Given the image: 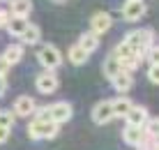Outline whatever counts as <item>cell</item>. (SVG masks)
Instances as JSON below:
<instances>
[{"label": "cell", "mask_w": 159, "mask_h": 150, "mask_svg": "<svg viewBox=\"0 0 159 150\" xmlns=\"http://www.w3.org/2000/svg\"><path fill=\"white\" fill-rule=\"evenodd\" d=\"M58 134V125L53 123V120H32L28 125V136L35 138V141H39V138H53Z\"/></svg>", "instance_id": "6da1fadb"}, {"label": "cell", "mask_w": 159, "mask_h": 150, "mask_svg": "<svg viewBox=\"0 0 159 150\" xmlns=\"http://www.w3.org/2000/svg\"><path fill=\"white\" fill-rule=\"evenodd\" d=\"M125 42H127L129 46L141 55L152 44V30H150V28H143V30H131L129 35L125 37Z\"/></svg>", "instance_id": "7a4b0ae2"}, {"label": "cell", "mask_w": 159, "mask_h": 150, "mask_svg": "<svg viewBox=\"0 0 159 150\" xmlns=\"http://www.w3.org/2000/svg\"><path fill=\"white\" fill-rule=\"evenodd\" d=\"M37 60H39L46 69H56V67H60V63H62V55H60V51L53 44H44L39 49V53H37Z\"/></svg>", "instance_id": "3957f363"}, {"label": "cell", "mask_w": 159, "mask_h": 150, "mask_svg": "<svg viewBox=\"0 0 159 150\" xmlns=\"http://www.w3.org/2000/svg\"><path fill=\"white\" fill-rule=\"evenodd\" d=\"M113 118H116V115H113V104L108 102V99L95 104V109H92V123L95 125H106V123H111Z\"/></svg>", "instance_id": "277c9868"}, {"label": "cell", "mask_w": 159, "mask_h": 150, "mask_svg": "<svg viewBox=\"0 0 159 150\" xmlns=\"http://www.w3.org/2000/svg\"><path fill=\"white\" fill-rule=\"evenodd\" d=\"M35 86H37V90H39L42 95H51V92L58 90V76L53 74L51 69H46L35 79Z\"/></svg>", "instance_id": "5b68a950"}, {"label": "cell", "mask_w": 159, "mask_h": 150, "mask_svg": "<svg viewBox=\"0 0 159 150\" xmlns=\"http://www.w3.org/2000/svg\"><path fill=\"white\" fill-rule=\"evenodd\" d=\"M48 111H51V120L56 125H62V123H67L69 118H72V104L69 102H56V104H51L48 106Z\"/></svg>", "instance_id": "8992f818"}, {"label": "cell", "mask_w": 159, "mask_h": 150, "mask_svg": "<svg viewBox=\"0 0 159 150\" xmlns=\"http://www.w3.org/2000/svg\"><path fill=\"white\" fill-rule=\"evenodd\" d=\"M145 14V2L143 0H127L122 7V19L125 21H139Z\"/></svg>", "instance_id": "52a82bcc"}, {"label": "cell", "mask_w": 159, "mask_h": 150, "mask_svg": "<svg viewBox=\"0 0 159 150\" xmlns=\"http://www.w3.org/2000/svg\"><path fill=\"white\" fill-rule=\"evenodd\" d=\"M37 109V104H35V99L28 97V95H23V97H19L14 102V115H21V118H28V115H32V111Z\"/></svg>", "instance_id": "ba28073f"}, {"label": "cell", "mask_w": 159, "mask_h": 150, "mask_svg": "<svg viewBox=\"0 0 159 150\" xmlns=\"http://www.w3.org/2000/svg\"><path fill=\"white\" fill-rule=\"evenodd\" d=\"M122 138L125 143H129V146H141L145 138V129L143 127H136V125H127L122 129Z\"/></svg>", "instance_id": "9c48e42d"}, {"label": "cell", "mask_w": 159, "mask_h": 150, "mask_svg": "<svg viewBox=\"0 0 159 150\" xmlns=\"http://www.w3.org/2000/svg\"><path fill=\"white\" fill-rule=\"evenodd\" d=\"M111 23H113V19H111V14H106V12H97V14H95V16L90 19L92 32H97V35L106 32L108 28H111Z\"/></svg>", "instance_id": "30bf717a"}, {"label": "cell", "mask_w": 159, "mask_h": 150, "mask_svg": "<svg viewBox=\"0 0 159 150\" xmlns=\"http://www.w3.org/2000/svg\"><path fill=\"white\" fill-rule=\"evenodd\" d=\"M127 125H136V127H143L145 125V120L150 118L148 115V109L145 106H131L129 111H127Z\"/></svg>", "instance_id": "8fae6325"}, {"label": "cell", "mask_w": 159, "mask_h": 150, "mask_svg": "<svg viewBox=\"0 0 159 150\" xmlns=\"http://www.w3.org/2000/svg\"><path fill=\"white\" fill-rule=\"evenodd\" d=\"M25 26H28V19H25V16H12V19H7V23H5V28H7V32L12 37H21V32L25 30Z\"/></svg>", "instance_id": "7c38bea8"}, {"label": "cell", "mask_w": 159, "mask_h": 150, "mask_svg": "<svg viewBox=\"0 0 159 150\" xmlns=\"http://www.w3.org/2000/svg\"><path fill=\"white\" fill-rule=\"evenodd\" d=\"M111 83H113V88H116L118 92H127L129 88L134 86V79H131L129 72H118V74L111 79Z\"/></svg>", "instance_id": "4fadbf2b"}, {"label": "cell", "mask_w": 159, "mask_h": 150, "mask_svg": "<svg viewBox=\"0 0 159 150\" xmlns=\"http://www.w3.org/2000/svg\"><path fill=\"white\" fill-rule=\"evenodd\" d=\"M79 46L83 49L85 53H92V51H97V46H99V35L97 32H83L81 35V40H79Z\"/></svg>", "instance_id": "5bb4252c"}, {"label": "cell", "mask_w": 159, "mask_h": 150, "mask_svg": "<svg viewBox=\"0 0 159 150\" xmlns=\"http://www.w3.org/2000/svg\"><path fill=\"white\" fill-rule=\"evenodd\" d=\"M9 12L12 16H28L32 12V2L30 0H9Z\"/></svg>", "instance_id": "9a60e30c"}, {"label": "cell", "mask_w": 159, "mask_h": 150, "mask_svg": "<svg viewBox=\"0 0 159 150\" xmlns=\"http://www.w3.org/2000/svg\"><path fill=\"white\" fill-rule=\"evenodd\" d=\"M102 72H104V76H106V79H113L118 72H122V69H120V60H118V55H116V53H111L106 60H104Z\"/></svg>", "instance_id": "2e32d148"}, {"label": "cell", "mask_w": 159, "mask_h": 150, "mask_svg": "<svg viewBox=\"0 0 159 150\" xmlns=\"http://www.w3.org/2000/svg\"><path fill=\"white\" fill-rule=\"evenodd\" d=\"M39 37H42V30H39V26H35V23H28L25 30L21 32V42L23 44H37Z\"/></svg>", "instance_id": "e0dca14e"}, {"label": "cell", "mask_w": 159, "mask_h": 150, "mask_svg": "<svg viewBox=\"0 0 159 150\" xmlns=\"http://www.w3.org/2000/svg\"><path fill=\"white\" fill-rule=\"evenodd\" d=\"M113 115H116V118H125V115H127V111L134 106V104H131V99H127V97H118V99H113Z\"/></svg>", "instance_id": "ac0fdd59"}, {"label": "cell", "mask_w": 159, "mask_h": 150, "mask_svg": "<svg viewBox=\"0 0 159 150\" xmlns=\"http://www.w3.org/2000/svg\"><path fill=\"white\" fill-rule=\"evenodd\" d=\"M5 60H7L9 65H14V63H19L21 58H23V46L21 44H14V46H7L5 49Z\"/></svg>", "instance_id": "d6986e66"}, {"label": "cell", "mask_w": 159, "mask_h": 150, "mask_svg": "<svg viewBox=\"0 0 159 150\" xmlns=\"http://www.w3.org/2000/svg\"><path fill=\"white\" fill-rule=\"evenodd\" d=\"M88 55H90V53H85L79 44H74V46L69 49V60H72L74 65H83L85 60H88Z\"/></svg>", "instance_id": "ffe728a7"}, {"label": "cell", "mask_w": 159, "mask_h": 150, "mask_svg": "<svg viewBox=\"0 0 159 150\" xmlns=\"http://www.w3.org/2000/svg\"><path fill=\"white\" fill-rule=\"evenodd\" d=\"M113 53L118 55V60H125V58H134V55H139V53H136V51L129 46L127 42H120L118 46H116V51H113Z\"/></svg>", "instance_id": "44dd1931"}, {"label": "cell", "mask_w": 159, "mask_h": 150, "mask_svg": "<svg viewBox=\"0 0 159 150\" xmlns=\"http://www.w3.org/2000/svg\"><path fill=\"white\" fill-rule=\"evenodd\" d=\"M14 120H16V115H14V111H9V109H5V111H0V127H9V129H12V125H14Z\"/></svg>", "instance_id": "7402d4cb"}, {"label": "cell", "mask_w": 159, "mask_h": 150, "mask_svg": "<svg viewBox=\"0 0 159 150\" xmlns=\"http://www.w3.org/2000/svg\"><path fill=\"white\" fill-rule=\"evenodd\" d=\"M148 79L152 83L159 81V63H150V67H148Z\"/></svg>", "instance_id": "603a6c76"}, {"label": "cell", "mask_w": 159, "mask_h": 150, "mask_svg": "<svg viewBox=\"0 0 159 150\" xmlns=\"http://www.w3.org/2000/svg\"><path fill=\"white\" fill-rule=\"evenodd\" d=\"M32 115H35L37 120H51V111H48V106L35 109V111H32Z\"/></svg>", "instance_id": "cb8c5ba5"}, {"label": "cell", "mask_w": 159, "mask_h": 150, "mask_svg": "<svg viewBox=\"0 0 159 150\" xmlns=\"http://www.w3.org/2000/svg\"><path fill=\"white\" fill-rule=\"evenodd\" d=\"M9 67H12V65H9L7 60H5V55H0V74H7Z\"/></svg>", "instance_id": "d4e9b609"}, {"label": "cell", "mask_w": 159, "mask_h": 150, "mask_svg": "<svg viewBox=\"0 0 159 150\" xmlns=\"http://www.w3.org/2000/svg\"><path fill=\"white\" fill-rule=\"evenodd\" d=\"M7 138H9V127H0V146L7 143Z\"/></svg>", "instance_id": "484cf974"}, {"label": "cell", "mask_w": 159, "mask_h": 150, "mask_svg": "<svg viewBox=\"0 0 159 150\" xmlns=\"http://www.w3.org/2000/svg\"><path fill=\"white\" fill-rule=\"evenodd\" d=\"M5 90H7V79H5V74H0V97L5 95Z\"/></svg>", "instance_id": "4316f807"}, {"label": "cell", "mask_w": 159, "mask_h": 150, "mask_svg": "<svg viewBox=\"0 0 159 150\" xmlns=\"http://www.w3.org/2000/svg\"><path fill=\"white\" fill-rule=\"evenodd\" d=\"M7 19H9V14H7V12H0V28H5Z\"/></svg>", "instance_id": "83f0119b"}, {"label": "cell", "mask_w": 159, "mask_h": 150, "mask_svg": "<svg viewBox=\"0 0 159 150\" xmlns=\"http://www.w3.org/2000/svg\"><path fill=\"white\" fill-rule=\"evenodd\" d=\"M58 2H60V0H58Z\"/></svg>", "instance_id": "f1b7e54d"}]
</instances>
